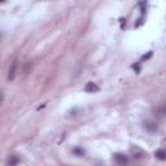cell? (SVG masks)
I'll list each match as a JSON object with an SVG mask.
<instances>
[{
	"instance_id": "6da1fadb",
	"label": "cell",
	"mask_w": 166,
	"mask_h": 166,
	"mask_svg": "<svg viewBox=\"0 0 166 166\" xmlns=\"http://www.w3.org/2000/svg\"><path fill=\"white\" fill-rule=\"evenodd\" d=\"M17 65H18V61L13 60V62H12L10 68H9V72H8V81H13L14 77H16V72H17Z\"/></svg>"
},
{
	"instance_id": "7a4b0ae2",
	"label": "cell",
	"mask_w": 166,
	"mask_h": 166,
	"mask_svg": "<svg viewBox=\"0 0 166 166\" xmlns=\"http://www.w3.org/2000/svg\"><path fill=\"white\" fill-rule=\"evenodd\" d=\"M113 158H114V161L116 162H118V164H121V165H124L127 161H128V158H127V156H124V155H122V153H114V156H113Z\"/></svg>"
},
{
	"instance_id": "3957f363",
	"label": "cell",
	"mask_w": 166,
	"mask_h": 166,
	"mask_svg": "<svg viewBox=\"0 0 166 166\" xmlns=\"http://www.w3.org/2000/svg\"><path fill=\"white\" fill-rule=\"evenodd\" d=\"M99 90H100L99 86L96 85V83H93V82H88L87 85H86V87H85V91L86 92H91V93L97 92Z\"/></svg>"
},
{
	"instance_id": "277c9868",
	"label": "cell",
	"mask_w": 166,
	"mask_h": 166,
	"mask_svg": "<svg viewBox=\"0 0 166 166\" xmlns=\"http://www.w3.org/2000/svg\"><path fill=\"white\" fill-rule=\"evenodd\" d=\"M155 156L161 161H166V149H157L155 152Z\"/></svg>"
},
{
	"instance_id": "5b68a950",
	"label": "cell",
	"mask_w": 166,
	"mask_h": 166,
	"mask_svg": "<svg viewBox=\"0 0 166 166\" xmlns=\"http://www.w3.org/2000/svg\"><path fill=\"white\" fill-rule=\"evenodd\" d=\"M145 128L149 130V131H155V130H157V126L153 122H147L145 123Z\"/></svg>"
},
{
	"instance_id": "8992f818",
	"label": "cell",
	"mask_w": 166,
	"mask_h": 166,
	"mask_svg": "<svg viewBox=\"0 0 166 166\" xmlns=\"http://www.w3.org/2000/svg\"><path fill=\"white\" fill-rule=\"evenodd\" d=\"M17 162H18V158H17L16 156H10V158L8 160V165L9 166H14Z\"/></svg>"
},
{
	"instance_id": "52a82bcc",
	"label": "cell",
	"mask_w": 166,
	"mask_h": 166,
	"mask_svg": "<svg viewBox=\"0 0 166 166\" xmlns=\"http://www.w3.org/2000/svg\"><path fill=\"white\" fill-rule=\"evenodd\" d=\"M152 56V52H148V55H144L143 57H141V61H144V60H148V58H149Z\"/></svg>"
},
{
	"instance_id": "ba28073f",
	"label": "cell",
	"mask_w": 166,
	"mask_h": 166,
	"mask_svg": "<svg viewBox=\"0 0 166 166\" xmlns=\"http://www.w3.org/2000/svg\"><path fill=\"white\" fill-rule=\"evenodd\" d=\"M74 153H77V155H83L85 152H83L82 149H79V148H75V149H74Z\"/></svg>"
}]
</instances>
